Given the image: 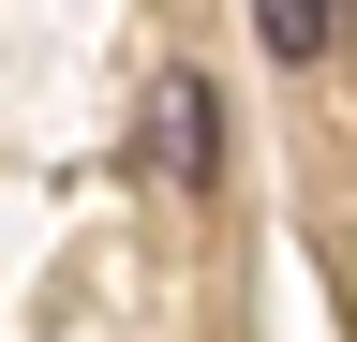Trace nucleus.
<instances>
[{
    "instance_id": "f257e3e1",
    "label": "nucleus",
    "mask_w": 357,
    "mask_h": 342,
    "mask_svg": "<svg viewBox=\"0 0 357 342\" xmlns=\"http://www.w3.org/2000/svg\"><path fill=\"white\" fill-rule=\"evenodd\" d=\"M134 179H149V194H208L223 179V90L194 60H164L149 90H134Z\"/></svg>"
},
{
    "instance_id": "f03ea898",
    "label": "nucleus",
    "mask_w": 357,
    "mask_h": 342,
    "mask_svg": "<svg viewBox=\"0 0 357 342\" xmlns=\"http://www.w3.org/2000/svg\"><path fill=\"white\" fill-rule=\"evenodd\" d=\"M328 30H342V0H253V45L283 60V75H312V60H328Z\"/></svg>"
}]
</instances>
